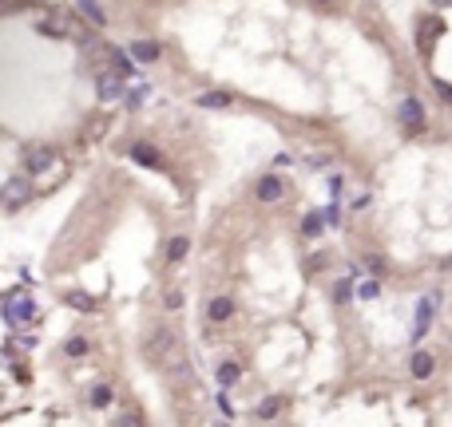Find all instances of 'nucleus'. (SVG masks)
Listing matches in <instances>:
<instances>
[{
	"label": "nucleus",
	"instance_id": "f257e3e1",
	"mask_svg": "<svg viewBox=\"0 0 452 427\" xmlns=\"http://www.w3.org/2000/svg\"><path fill=\"white\" fill-rule=\"evenodd\" d=\"M143 356L151 364H159V368H163V364H171V372L183 364V356H178V348H175V336H171L167 329H159V332H151V336H147Z\"/></svg>",
	"mask_w": 452,
	"mask_h": 427
},
{
	"label": "nucleus",
	"instance_id": "f03ea898",
	"mask_svg": "<svg viewBox=\"0 0 452 427\" xmlns=\"http://www.w3.org/2000/svg\"><path fill=\"white\" fill-rule=\"evenodd\" d=\"M4 320L20 329V325H32L36 320V300L32 293H24V289H12L8 297H4Z\"/></svg>",
	"mask_w": 452,
	"mask_h": 427
},
{
	"label": "nucleus",
	"instance_id": "7ed1b4c3",
	"mask_svg": "<svg viewBox=\"0 0 452 427\" xmlns=\"http://www.w3.org/2000/svg\"><path fill=\"white\" fill-rule=\"evenodd\" d=\"M127 79L119 76L115 67H99V76H96V91H99V99L103 103H112V99H123L127 95V87H123Z\"/></svg>",
	"mask_w": 452,
	"mask_h": 427
},
{
	"label": "nucleus",
	"instance_id": "20e7f679",
	"mask_svg": "<svg viewBox=\"0 0 452 427\" xmlns=\"http://www.w3.org/2000/svg\"><path fill=\"white\" fill-rule=\"evenodd\" d=\"M0 198H4V206H8V210L24 206L28 198H32V178H8V182H4V190H0Z\"/></svg>",
	"mask_w": 452,
	"mask_h": 427
},
{
	"label": "nucleus",
	"instance_id": "39448f33",
	"mask_svg": "<svg viewBox=\"0 0 452 427\" xmlns=\"http://www.w3.org/2000/svg\"><path fill=\"white\" fill-rule=\"evenodd\" d=\"M52 166H56V151H52V146H32V151L24 155V171L32 174V178L48 174Z\"/></svg>",
	"mask_w": 452,
	"mask_h": 427
},
{
	"label": "nucleus",
	"instance_id": "423d86ee",
	"mask_svg": "<svg viewBox=\"0 0 452 427\" xmlns=\"http://www.w3.org/2000/svg\"><path fill=\"white\" fill-rule=\"evenodd\" d=\"M254 198H258V202H278V198H286V178H278V174H266V178H258Z\"/></svg>",
	"mask_w": 452,
	"mask_h": 427
},
{
	"label": "nucleus",
	"instance_id": "0eeeda50",
	"mask_svg": "<svg viewBox=\"0 0 452 427\" xmlns=\"http://www.w3.org/2000/svg\"><path fill=\"white\" fill-rule=\"evenodd\" d=\"M397 119H401L404 127H413V131H417V127L424 123V103H420V99H413V95H409V99H401Z\"/></svg>",
	"mask_w": 452,
	"mask_h": 427
},
{
	"label": "nucleus",
	"instance_id": "6e6552de",
	"mask_svg": "<svg viewBox=\"0 0 452 427\" xmlns=\"http://www.w3.org/2000/svg\"><path fill=\"white\" fill-rule=\"evenodd\" d=\"M433 313H436V300L424 297L417 305V325H413V340H424V332H429V325H433Z\"/></svg>",
	"mask_w": 452,
	"mask_h": 427
},
{
	"label": "nucleus",
	"instance_id": "1a4fd4ad",
	"mask_svg": "<svg viewBox=\"0 0 452 427\" xmlns=\"http://www.w3.org/2000/svg\"><path fill=\"white\" fill-rule=\"evenodd\" d=\"M409 372H413V380H429L436 372V356H433V352H413Z\"/></svg>",
	"mask_w": 452,
	"mask_h": 427
},
{
	"label": "nucleus",
	"instance_id": "9d476101",
	"mask_svg": "<svg viewBox=\"0 0 452 427\" xmlns=\"http://www.w3.org/2000/svg\"><path fill=\"white\" fill-rule=\"evenodd\" d=\"M127 52H131V60H139V63H155L163 56V47L155 44V40H135Z\"/></svg>",
	"mask_w": 452,
	"mask_h": 427
},
{
	"label": "nucleus",
	"instance_id": "9b49d317",
	"mask_svg": "<svg viewBox=\"0 0 452 427\" xmlns=\"http://www.w3.org/2000/svg\"><path fill=\"white\" fill-rule=\"evenodd\" d=\"M207 316L214 320V325L230 320V316H234V300H230V297H210L207 300Z\"/></svg>",
	"mask_w": 452,
	"mask_h": 427
},
{
	"label": "nucleus",
	"instance_id": "f8f14e48",
	"mask_svg": "<svg viewBox=\"0 0 452 427\" xmlns=\"http://www.w3.org/2000/svg\"><path fill=\"white\" fill-rule=\"evenodd\" d=\"M214 376H218V388H230V384H238V376H243V368H238V364L234 360H223L218 364V368H214Z\"/></svg>",
	"mask_w": 452,
	"mask_h": 427
},
{
	"label": "nucleus",
	"instance_id": "ddd939ff",
	"mask_svg": "<svg viewBox=\"0 0 452 427\" xmlns=\"http://www.w3.org/2000/svg\"><path fill=\"white\" fill-rule=\"evenodd\" d=\"M194 103H198V107H207V111H226V107H230V95H226V91H203Z\"/></svg>",
	"mask_w": 452,
	"mask_h": 427
},
{
	"label": "nucleus",
	"instance_id": "4468645a",
	"mask_svg": "<svg viewBox=\"0 0 452 427\" xmlns=\"http://www.w3.org/2000/svg\"><path fill=\"white\" fill-rule=\"evenodd\" d=\"M127 155L135 158V162H139V166H159V155H155V151H151V142H135V146H131Z\"/></svg>",
	"mask_w": 452,
	"mask_h": 427
},
{
	"label": "nucleus",
	"instance_id": "2eb2a0df",
	"mask_svg": "<svg viewBox=\"0 0 452 427\" xmlns=\"http://www.w3.org/2000/svg\"><path fill=\"white\" fill-rule=\"evenodd\" d=\"M76 12L88 16L96 28H103V24H107V12H103V4H76Z\"/></svg>",
	"mask_w": 452,
	"mask_h": 427
},
{
	"label": "nucleus",
	"instance_id": "dca6fc26",
	"mask_svg": "<svg viewBox=\"0 0 452 427\" xmlns=\"http://www.w3.org/2000/svg\"><path fill=\"white\" fill-rule=\"evenodd\" d=\"M278 411H282V395H266L258 408H254V415H258V419H274Z\"/></svg>",
	"mask_w": 452,
	"mask_h": 427
},
{
	"label": "nucleus",
	"instance_id": "f3484780",
	"mask_svg": "<svg viewBox=\"0 0 452 427\" xmlns=\"http://www.w3.org/2000/svg\"><path fill=\"white\" fill-rule=\"evenodd\" d=\"M187 250H191V237H171V245H167V261H183L187 257Z\"/></svg>",
	"mask_w": 452,
	"mask_h": 427
},
{
	"label": "nucleus",
	"instance_id": "a211bd4d",
	"mask_svg": "<svg viewBox=\"0 0 452 427\" xmlns=\"http://www.w3.org/2000/svg\"><path fill=\"white\" fill-rule=\"evenodd\" d=\"M88 404H92V408H107V404H112V388H107V384H96L92 395H88Z\"/></svg>",
	"mask_w": 452,
	"mask_h": 427
},
{
	"label": "nucleus",
	"instance_id": "6ab92c4d",
	"mask_svg": "<svg viewBox=\"0 0 452 427\" xmlns=\"http://www.w3.org/2000/svg\"><path fill=\"white\" fill-rule=\"evenodd\" d=\"M325 230V218L322 214H306V218H302V234L306 237H318Z\"/></svg>",
	"mask_w": 452,
	"mask_h": 427
},
{
	"label": "nucleus",
	"instance_id": "aec40b11",
	"mask_svg": "<svg viewBox=\"0 0 452 427\" xmlns=\"http://www.w3.org/2000/svg\"><path fill=\"white\" fill-rule=\"evenodd\" d=\"M68 300H72V305H76L80 313H92V309H96V300L88 297V293H68Z\"/></svg>",
	"mask_w": 452,
	"mask_h": 427
},
{
	"label": "nucleus",
	"instance_id": "412c9836",
	"mask_svg": "<svg viewBox=\"0 0 452 427\" xmlns=\"http://www.w3.org/2000/svg\"><path fill=\"white\" fill-rule=\"evenodd\" d=\"M349 297H353V285H349V281L333 285V300H338V305H349Z\"/></svg>",
	"mask_w": 452,
	"mask_h": 427
},
{
	"label": "nucleus",
	"instance_id": "4be33fe9",
	"mask_svg": "<svg viewBox=\"0 0 452 427\" xmlns=\"http://www.w3.org/2000/svg\"><path fill=\"white\" fill-rule=\"evenodd\" d=\"M64 352L68 356H83V352H88V340H83V336H72V340L64 344Z\"/></svg>",
	"mask_w": 452,
	"mask_h": 427
},
{
	"label": "nucleus",
	"instance_id": "5701e85b",
	"mask_svg": "<svg viewBox=\"0 0 452 427\" xmlns=\"http://www.w3.org/2000/svg\"><path fill=\"white\" fill-rule=\"evenodd\" d=\"M377 293H381V285H377V281H365L361 289H357V297H361V300H373Z\"/></svg>",
	"mask_w": 452,
	"mask_h": 427
},
{
	"label": "nucleus",
	"instance_id": "b1692460",
	"mask_svg": "<svg viewBox=\"0 0 452 427\" xmlns=\"http://www.w3.org/2000/svg\"><path fill=\"white\" fill-rule=\"evenodd\" d=\"M365 269H369L373 277H381V273H385V261H381V257H365Z\"/></svg>",
	"mask_w": 452,
	"mask_h": 427
},
{
	"label": "nucleus",
	"instance_id": "393cba45",
	"mask_svg": "<svg viewBox=\"0 0 452 427\" xmlns=\"http://www.w3.org/2000/svg\"><path fill=\"white\" fill-rule=\"evenodd\" d=\"M115 427H143V419H139L135 411H127V415H119V424Z\"/></svg>",
	"mask_w": 452,
	"mask_h": 427
},
{
	"label": "nucleus",
	"instance_id": "a878e982",
	"mask_svg": "<svg viewBox=\"0 0 452 427\" xmlns=\"http://www.w3.org/2000/svg\"><path fill=\"white\" fill-rule=\"evenodd\" d=\"M218 411H223L226 419H230V415H234V404H230V399H226V392H218Z\"/></svg>",
	"mask_w": 452,
	"mask_h": 427
},
{
	"label": "nucleus",
	"instance_id": "bb28decb",
	"mask_svg": "<svg viewBox=\"0 0 452 427\" xmlns=\"http://www.w3.org/2000/svg\"><path fill=\"white\" fill-rule=\"evenodd\" d=\"M167 309H183V293H178V289L167 293Z\"/></svg>",
	"mask_w": 452,
	"mask_h": 427
},
{
	"label": "nucleus",
	"instance_id": "cd10ccee",
	"mask_svg": "<svg viewBox=\"0 0 452 427\" xmlns=\"http://www.w3.org/2000/svg\"><path fill=\"white\" fill-rule=\"evenodd\" d=\"M436 95H440V99H449V103H452V83H444V79H436Z\"/></svg>",
	"mask_w": 452,
	"mask_h": 427
},
{
	"label": "nucleus",
	"instance_id": "c85d7f7f",
	"mask_svg": "<svg viewBox=\"0 0 452 427\" xmlns=\"http://www.w3.org/2000/svg\"><path fill=\"white\" fill-rule=\"evenodd\" d=\"M325 221H329V226H338V221H341V214H338V206H329V210H325Z\"/></svg>",
	"mask_w": 452,
	"mask_h": 427
}]
</instances>
